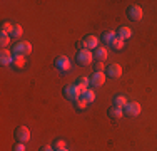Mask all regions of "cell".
I'll list each match as a JSON object with an SVG mask.
<instances>
[{
    "label": "cell",
    "instance_id": "7a4b0ae2",
    "mask_svg": "<svg viewBox=\"0 0 157 151\" xmlns=\"http://www.w3.org/2000/svg\"><path fill=\"white\" fill-rule=\"evenodd\" d=\"M77 64L78 66H90L92 60H94V54H92V51H87V49H80V51L77 52Z\"/></svg>",
    "mask_w": 157,
    "mask_h": 151
},
{
    "label": "cell",
    "instance_id": "83f0119b",
    "mask_svg": "<svg viewBox=\"0 0 157 151\" xmlns=\"http://www.w3.org/2000/svg\"><path fill=\"white\" fill-rule=\"evenodd\" d=\"M40 151H55V149H54V146H44Z\"/></svg>",
    "mask_w": 157,
    "mask_h": 151
},
{
    "label": "cell",
    "instance_id": "f1b7e54d",
    "mask_svg": "<svg viewBox=\"0 0 157 151\" xmlns=\"http://www.w3.org/2000/svg\"><path fill=\"white\" fill-rule=\"evenodd\" d=\"M60 151H69V149H67V148H65V149H60Z\"/></svg>",
    "mask_w": 157,
    "mask_h": 151
},
{
    "label": "cell",
    "instance_id": "5bb4252c",
    "mask_svg": "<svg viewBox=\"0 0 157 151\" xmlns=\"http://www.w3.org/2000/svg\"><path fill=\"white\" fill-rule=\"evenodd\" d=\"M89 84H90V79L89 77H85V76H82V77H77V81H75V86L80 91H85V89H89Z\"/></svg>",
    "mask_w": 157,
    "mask_h": 151
},
{
    "label": "cell",
    "instance_id": "cb8c5ba5",
    "mask_svg": "<svg viewBox=\"0 0 157 151\" xmlns=\"http://www.w3.org/2000/svg\"><path fill=\"white\" fill-rule=\"evenodd\" d=\"M12 30H13V24H10V22H3V24H2V30H0V32L10 34Z\"/></svg>",
    "mask_w": 157,
    "mask_h": 151
},
{
    "label": "cell",
    "instance_id": "3957f363",
    "mask_svg": "<svg viewBox=\"0 0 157 151\" xmlns=\"http://www.w3.org/2000/svg\"><path fill=\"white\" fill-rule=\"evenodd\" d=\"M80 94H82V91L78 89L75 84H69L67 88H63V96L70 101H77L78 97H80Z\"/></svg>",
    "mask_w": 157,
    "mask_h": 151
},
{
    "label": "cell",
    "instance_id": "ffe728a7",
    "mask_svg": "<svg viewBox=\"0 0 157 151\" xmlns=\"http://www.w3.org/2000/svg\"><path fill=\"white\" fill-rule=\"evenodd\" d=\"M52 146H54L55 151H60V149H65V148H67V143L63 141V139H55Z\"/></svg>",
    "mask_w": 157,
    "mask_h": 151
},
{
    "label": "cell",
    "instance_id": "4316f807",
    "mask_svg": "<svg viewBox=\"0 0 157 151\" xmlns=\"http://www.w3.org/2000/svg\"><path fill=\"white\" fill-rule=\"evenodd\" d=\"M13 151H27V148H25V143H17V145L13 146Z\"/></svg>",
    "mask_w": 157,
    "mask_h": 151
},
{
    "label": "cell",
    "instance_id": "603a6c76",
    "mask_svg": "<svg viewBox=\"0 0 157 151\" xmlns=\"http://www.w3.org/2000/svg\"><path fill=\"white\" fill-rule=\"evenodd\" d=\"M110 45L115 49V51H121V49H124V40H122V39H119V37H115V39H114V42H112Z\"/></svg>",
    "mask_w": 157,
    "mask_h": 151
},
{
    "label": "cell",
    "instance_id": "e0dca14e",
    "mask_svg": "<svg viewBox=\"0 0 157 151\" xmlns=\"http://www.w3.org/2000/svg\"><path fill=\"white\" fill-rule=\"evenodd\" d=\"M112 103H114L115 108H122V109H124L125 106H127V103H129V101H127V97H125V96H115Z\"/></svg>",
    "mask_w": 157,
    "mask_h": 151
},
{
    "label": "cell",
    "instance_id": "30bf717a",
    "mask_svg": "<svg viewBox=\"0 0 157 151\" xmlns=\"http://www.w3.org/2000/svg\"><path fill=\"white\" fill-rule=\"evenodd\" d=\"M105 72H94L90 76V84L92 86H97V88H99V86H104L105 84Z\"/></svg>",
    "mask_w": 157,
    "mask_h": 151
},
{
    "label": "cell",
    "instance_id": "8fae6325",
    "mask_svg": "<svg viewBox=\"0 0 157 151\" xmlns=\"http://www.w3.org/2000/svg\"><path fill=\"white\" fill-rule=\"evenodd\" d=\"M0 62H2V66H10V64L13 62V54H12V51H9V49H3V51L0 52Z\"/></svg>",
    "mask_w": 157,
    "mask_h": 151
},
{
    "label": "cell",
    "instance_id": "4fadbf2b",
    "mask_svg": "<svg viewBox=\"0 0 157 151\" xmlns=\"http://www.w3.org/2000/svg\"><path fill=\"white\" fill-rule=\"evenodd\" d=\"M80 97H82V99H84L85 101V103H94V101H95V91H92L90 88H89V89H85V91H82V94H80Z\"/></svg>",
    "mask_w": 157,
    "mask_h": 151
},
{
    "label": "cell",
    "instance_id": "ac0fdd59",
    "mask_svg": "<svg viewBox=\"0 0 157 151\" xmlns=\"http://www.w3.org/2000/svg\"><path fill=\"white\" fill-rule=\"evenodd\" d=\"M115 37H117V34H115L114 30H109V32H105L102 35V40H104V44H112Z\"/></svg>",
    "mask_w": 157,
    "mask_h": 151
},
{
    "label": "cell",
    "instance_id": "8992f818",
    "mask_svg": "<svg viewBox=\"0 0 157 151\" xmlns=\"http://www.w3.org/2000/svg\"><path fill=\"white\" fill-rule=\"evenodd\" d=\"M15 139L18 143H27L30 139V131L27 126H18L15 129Z\"/></svg>",
    "mask_w": 157,
    "mask_h": 151
},
{
    "label": "cell",
    "instance_id": "5b68a950",
    "mask_svg": "<svg viewBox=\"0 0 157 151\" xmlns=\"http://www.w3.org/2000/svg\"><path fill=\"white\" fill-rule=\"evenodd\" d=\"M55 67H57V71H60L62 74H67L70 71V60H69V57H65V55L57 57V59H55Z\"/></svg>",
    "mask_w": 157,
    "mask_h": 151
},
{
    "label": "cell",
    "instance_id": "484cf974",
    "mask_svg": "<svg viewBox=\"0 0 157 151\" xmlns=\"http://www.w3.org/2000/svg\"><path fill=\"white\" fill-rule=\"evenodd\" d=\"M107 67H104V62H100V60H97L95 62V72H104Z\"/></svg>",
    "mask_w": 157,
    "mask_h": 151
},
{
    "label": "cell",
    "instance_id": "9c48e42d",
    "mask_svg": "<svg viewBox=\"0 0 157 151\" xmlns=\"http://www.w3.org/2000/svg\"><path fill=\"white\" fill-rule=\"evenodd\" d=\"M105 76H109L112 79H119L122 76V67L119 66V64H110L105 69Z\"/></svg>",
    "mask_w": 157,
    "mask_h": 151
},
{
    "label": "cell",
    "instance_id": "44dd1931",
    "mask_svg": "<svg viewBox=\"0 0 157 151\" xmlns=\"http://www.w3.org/2000/svg\"><path fill=\"white\" fill-rule=\"evenodd\" d=\"M22 32H24V30H22L20 25H18V24H13V30L10 32V37H15V39H18V37L22 35Z\"/></svg>",
    "mask_w": 157,
    "mask_h": 151
},
{
    "label": "cell",
    "instance_id": "d4e9b609",
    "mask_svg": "<svg viewBox=\"0 0 157 151\" xmlns=\"http://www.w3.org/2000/svg\"><path fill=\"white\" fill-rule=\"evenodd\" d=\"M75 108L77 109H85V108H87V103H85L82 97H78V99L75 101Z\"/></svg>",
    "mask_w": 157,
    "mask_h": 151
},
{
    "label": "cell",
    "instance_id": "7c38bea8",
    "mask_svg": "<svg viewBox=\"0 0 157 151\" xmlns=\"http://www.w3.org/2000/svg\"><path fill=\"white\" fill-rule=\"evenodd\" d=\"M107 55H109V52H107V49L104 47V45H99L94 51V59L100 60V62H104V60L107 59Z\"/></svg>",
    "mask_w": 157,
    "mask_h": 151
},
{
    "label": "cell",
    "instance_id": "7402d4cb",
    "mask_svg": "<svg viewBox=\"0 0 157 151\" xmlns=\"http://www.w3.org/2000/svg\"><path fill=\"white\" fill-rule=\"evenodd\" d=\"M0 44H2V47H7L10 44V34L0 32Z\"/></svg>",
    "mask_w": 157,
    "mask_h": 151
},
{
    "label": "cell",
    "instance_id": "9a60e30c",
    "mask_svg": "<svg viewBox=\"0 0 157 151\" xmlns=\"http://www.w3.org/2000/svg\"><path fill=\"white\" fill-rule=\"evenodd\" d=\"M109 116L112 119H121L122 116H124V109L122 108H115V106H112L109 109Z\"/></svg>",
    "mask_w": 157,
    "mask_h": 151
},
{
    "label": "cell",
    "instance_id": "52a82bcc",
    "mask_svg": "<svg viewBox=\"0 0 157 151\" xmlns=\"http://www.w3.org/2000/svg\"><path fill=\"white\" fill-rule=\"evenodd\" d=\"M124 114H127L129 118H136L140 114V104L139 103H127L124 108Z\"/></svg>",
    "mask_w": 157,
    "mask_h": 151
},
{
    "label": "cell",
    "instance_id": "6da1fadb",
    "mask_svg": "<svg viewBox=\"0 0 157 151\" xmlns=\"http://www.w3.org/2000/svg\"><path fill=\"white\" fill-rule=\"evenodd\" d=\"M30 52H32V44L29 42V40H20V42H17V44H13V47H12V54L13 55H30Z\"/></svg>",
    "mask_w": 157,
    "mask_h": 151
},
{
    "label": "cell",
    "instance_id": "d6986e66",
    "mask_svg": "<svg viewBox=\"0 0 157 151\" xmlns=\"http://www.w3.org/2000/svg\"><path fill=\"white\" fill-rule=\"evenodd\" d=\"M13 67L20 69V67L25 66V55H13V62H12Z\"/></svg>",
    "mask_w": 157,
    "mask_h": 151
},
{
    "label": "cell",
    "instance_id": "277c9868",
    "mask_svg": "<svg viewBox=\"0 0 157 151\" xmlns=\"http://www.w3.org/2000/svg\"><path fill=\"white\" fill-rule=\"evenodd\" d=\"M82 49H87V51H95L99 47V37L95 35H85L84 40L80 42Z\"/></svg>",
    "mask_w": 157,
    "mask_h": 151
},
{
    "label": "cell",
    "instance_id": "ba28073f",
    "mask_svg": "<svg viewBox=\"0 0 157 151\" xmlns=\"http://www.w3.org/2000/svg\"><path fill=\"white\" fill-rule=\"evenodd\" d=\"M127 15H129L130 20L134 22H139L142 18V15H144V12H142V9L139 5H130L129 9H127Z\"/></svg>",
    "mask_w": 157,
    "mask_h": 151
},
{
    "label": "cell",
    "instance_id": "2e32d148",
    "mask_svg": "<svg viewBox=\"0 0 157 151\" xmlns=\"http://www.w3.org/2000/svg\"><path fill=\"white\" fill-rule=\"evenodd\" d=\"M117 37L122 39V40H125V39H129V37H132V30H130L129 27H121L117 30Z\"/></svg>",
    "mask_w": 157,
    "mask_h": 151
}]
</instances>
